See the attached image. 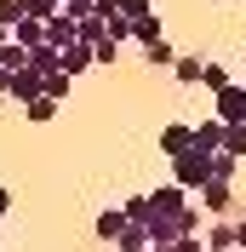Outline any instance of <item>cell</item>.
<instances>
[{"instance_id": "1", "label": "cell", "mask_w": 246, "mask_h": 252, "mask_svg": "<svg viewBox=\"0 0 246 252\" xmlns=\"http://www.w3.org/2000/svg\"><path fill=\"white\" fill-rule=\"evenodd\" d=\"M212 155L217 149H195V143H189L184 155H172V178H178L184 189H200L206 178H212Z\"/></svg>"}, {"instance_id": "2", "label": "cell", "mask_w": 246, "mask_h": 252, "mask_svg": "<svg viewBox=\"0 0 246 252\" xmlns=\"http://www.w3.org/2000/svg\"><path fill=\"white\" fill-rule=\"evenodd\" d=\"M189 206V189L172 178V184H160V189H149V218H172V212H184Z\"/></svg>"}, {"instance_id": "3", "label": "cell", "mask_w": 246, "mask_h": 252, "mask_svg": "<svg viewBox=\"0 0 246 252\" xmlns=\"http://www.w3.org/2000/svg\"><path fill=\"white\" fill-rule=\"evenodd\" d=\"M195 195H200V212H206V218H217V212H229V201H235L229 178H206V184H200Z\"/></svg>"}, {"instance_id": "4", "label": "cell", "mask_w": 246, "mask_h": 252, "mask_svg": "<svg viewBox=\"0 0 246 252\" xmlns=\"http://www.w3.org/2000/svg\"><path fill=\"white\" fill-rule=\"evenodd\" d=\"M189 143H195V126H184V121H166V126H160V155H184V149H189Z\"/></svg>"}, {"instance_id": "5", "label": "cell", "mask_w": 246, "mask_h": 252, "mask_svg": "<svg viewBox=\"0 0 246 252\" xmlns=\"http://www.w3.org/2000/svg\"><path fill=\"white\" fill-rule=\"evenodd\" d=\"M217 115H223V121H246V86H235V80H229V86H217Z\"/></svg>"}, {"instance_id": "6", "label": "cell", "mask_w": 246, "mask_h": 252, "mask_svg": "<svg viewBox=\"0 0 246 252\" xmlns=\"http://www.w3.org/2000/svg\"><path fill=\"white\" fill-rule=\"evenodd\" d=\"M58 58H63V69H69V75H86V69H92V40H69V46H58Z\"/></svg>"}, {"instance_id": "7", "label": "cell", "mask_w": 246, "mask_h": 252, "mask_svg": "<svg viewBox=\"0 0 246 252\" xmlns=\"http://www.w3.org/2000/svg\"><path fill=\"white\" fill-rule=\"evenodd\" d=\"M40 92H46V75H40V69H17V75H12V92H6V97L29 103V97H40Z\"/></svg>"}, {"instance_id": "8", "label": "cell", "mask_w": 246, "mask_h": 252, "mask_svg": "<svg viewBox=\"0 0 246 252\" xmlns=\"http://www.w3.org/2000/svg\"><path fill=\"white\" fill-rule=\"evenodd\" d=\"M115 247H126V252H154L149 223H143V218H126V229H121V241H115Z\"/></svg>"}, {"instance_id": "9", "label": "cell", "mask_w": 246, "mask_h": 252, "mask_svg": "<svg viewBox=\"0 0 246 252\" xmlns=\"http://www.w3.org/2000/svg\"><path fill=\"white\" fill-rule=\"evenodd\" d=\"M121 229H126V206H109V212H97V241H121Z\"/></svg>"}, {"instance_id": "10", "label": "cell", "mask_w": 246, "mask_h": 252, "mask_svg": "<svg viewBox=\"0 0 246 252\" xmlns=\"http://www.w3.org/2000/svg\"><path fill=\"white\" fill-rule=\"evenodd\" d=\"M206 247H212V252H235V247H241V235H235V223H229V218H217L212 229H206Z\"/></svg>"}, {"instance_id": "11", "label": "cell", "mask_w": 246, "mask_h": 252, "mask_svg": "<svg viewBox=\"0 0 246 252\" xmlns=\"http://www.w3.org/2000/svg\"><path fill=\"white\" fill-rule=\"evenodd\" d=\"M223 155H235V160H246V121H223V143H217Z\"/></svg>"}, {"instance_id": "12", "label": "cell", "mask_w": 246, "mask_h": 252, "mask_svg": "<svg viewBox=\"0 0 246 252\" xmlns=\"http://www.w3.org/2000/svg\"><path fill=\"white\" fill-rule=\"evenodd\" d=\"M160 34H166L160 12H143V17H132V40H143V46H149V40H160Z\"/></svg>"}, {"instance_id": "13", "label": "cell", "mask_w": 246, "mask_h": 252, "mask_svg": "<svg viewBox=\"0 0 246 252\" xmlns=\"http://www.w3.org/2000/svg\"><path fill=\"white\" fill-rule=\"evenodd\" d=\"M58 109H63L58 97H52V92H40V97H29V103H23V121H34V126H40V121H52Z\"/></svg>"}, {"instance_id": "14", "label": "cell", "mask_w": 246, "mask_h": 252, "mask_svg": "<svg viewBox=\"0 0 246 252\" xmlns=\"http://www.w3.org/2000/svg\"><path fill=\"white\" fill-rule=\"evenodd\" d=\"M223 143V115H212V121H195V149H217Z\"/></svg>"}, {"instance_id": "15", "label": "cell", "mask_w": 246, "mask_h": 252, "mask_svg": "<svg viewBox=\"0 0 246 252\" xmlns=\"http://www.w3.org/2000/svg\"><path fill=\"white\" fill-rule=\"evenodd\" d=\"M0 63H6L12 75H17V69H29V46H23L17 34H12V40H0Z\"/></svg>"}, {"instance_id": "16", "label": "cell", "mask_w": 246, "mask_h": 252, "mask_svg": "<svg viewBox=\"0 0 246 252\" xmlns=\"http://www.w3.org/2000/svg\"><path fill=\"white\" fill-rule=\"evenodd\" d=\"M172 75H178V86H200L206 63H200V58H178V63H172Z\"/></svg>"}, {"instance_id": "17", "label": "cell", "mask_w": 246, "mask_h": 252, "mask_svg": "<svg viewBox=\"0 0 246 252\" xmlns=\"http://www.w3.org/2000/svg\"><path fill=\"white\" fill-rule=\"evenodd\" d=\"M17 40H23V46H46V23H40V17H23V23H17Z\"/></svg>"}, {"instance_id": "18", "label": "cell", "mask_w": 246, "mask_h": 252, "mask_svg": "<svg viewBox=\"0 0 246 252\" xmlns=\"http://www.w3.org/2000/svg\"><path fill=\"white\" fill-rule=\"evenodd\" d=\"M143 58L154 63V69H172V63H178V52L166 46V34H160V40H149V46H143Z\"/></svg>"}, {"instance_id": "19", "label": "cell", "mask_w": 246, "mask_h": 252, "mask_svg": "<svg viewBox=\"0 0 246 252\" xmlns=\"http://www.w3.org/2000/svg\"><path fill=\"white\" fill-rule=\"evenodd\" d=\"M69 80H75V75H69L63 63H58V69H52V75H46V92L58 97V103H69Z\"/></svg>"}, {"instance_id": "20", "label": "cell", "mask_w": 246, "mask_h": 252, "mask_svg": "<svg viewBox=\"0 0 246 252\" xmlns=\"http://www.w3.org/2000/svg\"><path fill=\"white\" fill-rule=\"evenodd\" d=\"M23 17H29V0H0V23L6 29H17Z\"/></svg>"}, {"instance_id": "21", "label": "cell", "mask_w": 246, "mask_h": 252, "mask_svg": "<svg viewBox=\"0 0 246 252\" xmlns=\"http://www.w3.org/2000/svg\"><path fill=\"white\" fill-rule=\"evenodd\" d=\"M200 86H206V92H217V86H229V69H223V63H206V75H200Z\"/></svg>"}, {"instance_id": "22", "label": "cell", "mask_w": 246, "mask_h": 252, "mask_svg": "<svg viewBox=\"0 0 246 252\" xmlns=\"http://www.w3.org/2000/svg\"><path fill=\"white\" fill-rule=\"evenodd\" d=\"M115 52H121V40H115V34H103V40H92V58H97V63H115Z\"/></svg>"}, {"instance_id": "23", "label": "cell", "mask_w": 246, "mask_h": 252, "mask_svg": "<svg viewBox=\"0 0 246 252\" xmlns=\"http://www.w3.org/2000/svg\"><path fill=\"white\" fill-rule=\"evenodd\" d=\"M126 218H143V223H149V195H126Z\"/></svg>"}, {"instance_id": "24", "label": "cell", "mask_w": 246, "mask_h": 252, "mask_svg": "<svg viewBox=\"0 0 246 252\" xmlns=\"http://www.w3.org/2000/svg\"><path fill=\"white\" fill-rule=\"evenodd\" d=\"M121 12L126 17H143V12H154V0H121Z\"/></svg>"}, {"instance_id": "25", "label": "cell", "mask_w": 246, "mask_h": 252, "mask_svg": "<svg viewBox=\"0 0 246 252\" xmlns=\"http://www.w3.org/2000/svg\"><path fill=\"white\" fill-rule=\"evenodd\" d=\"M6 212H12V189L0 184V218H6Z\"/></svg>"}, {"instance_id": "26", "label": "cell", "mask_w": 246, "mask_h": 252, "mask_svg": "<svg viewBox=\"0 0 246 252\" xmlns=\"http://www.w3.org/2000/svg\"><path fill=\"white\" fill-rule=\"evenodd\" d=\"M0 92H12V69L6 63H0Z\"/></svg>"}]
</instances>
